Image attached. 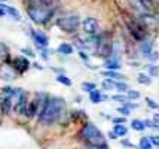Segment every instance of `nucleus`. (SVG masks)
<instances>
[{"label":"nucleus","instance_id":"obj_1","mask_svg":"<svg viewBox=\"0 0 159 149\" xmlns=\"http://www.w3.org/2000/svg\"><path fill=\"white\" fill-rule=\"evenodd\" d=\"M64 109V100L60 97H51L48 100V105L45 107L43 114L39 116V122L43 125H52L55 124L58 118L61 116Z\"/></svg>","mask_w":159,"mask_h":149},{"label":"nucleus","instance_id":"obj_2","mask_svg":"<svg viewBox=\"0 0 159 149\" xmlns=\"http://www.w3.org/2000/svg\"><path fill=\"white\" fill-rule=\"evenodd\" d=\"M79 136H80L82 140H85V142L88 143V146H100V145H104V143H106L104 142L103 133H101L94 124H91V122L83 125L82 130H80V133H79Z\"/></svg>","mask_w":159,"mask_h":149},{"label":"nucleus","instance_id":"obj_3","mask_svg":"<svg viewBox=\"0 0 159 149\" xmlns=\"http://www.w3.org/2000/svg\"><path fill=\"white\" fill-rule=\"evenodd\" d=\"M57 24L58 27L66 31V33H76L77 29H79V24H80V18L79 15L75 14V12H64V14L60 15V18L57 20Z\"/></svg>","mask_w":159,"mask_h":149},{"label":"nucleus","instance_id":"obj_4","mask_svg":"<svg viewBox=\"0 0 159 149\" xmlns=\"http://www.w3.org/2000/svg\"><path fill=\"white\" fill-rule=\"evenodd\" d=\"M27 14L31 18V21L36 22V24H46L51 20V16L54 15V12L43 7L39 3H31L27 7Z\"/></svg>","mask_w":159,"mask_h":149},{"label":"nucleus","instance_id":"obj_5","mask_svg":"<svg viewBox=\"0 0 159 149\" xmlns=\"http://www.w3.org/2000/svg\"><path fill=\"white\" fill-rule=\"evenodd\" d=\"M126 26H128V30H129V33L132 35V37L135 40H140V42L144 40L146 29L139 21H135V20H126Z\"/></svg>","mask_w":159,"mask_h":149},{"label":"nucleus","instance_id":"obj_6","mask_svg":"<svg viewBox=\"0 0 159 149\" xmlns=\"http://www.w3.org/2000/svg\"><path fill=\"white\" fill-rule=\"evenodd\" d=\"M82 29L83 31L86 33V35L89 36H94L98 33V30H100V26H98V21L95 18H92V16H88V18H85L82 21Z\"/></svg>","mask_w":159,"mask_h":149},{"label":"nucleus","instance_id":"obj_7","mask_svg":"<svg viewBox=\"0 0 159 149\" xmlns=\"http://www.w3.org/2000/svg\"><path fill=\"white\" fill-rule=\"evenodd\" d=\"M30 33H31V36H33V39H34L36 45L39 46V48H46L48 46V37H46V35H43V33H40V31H36V30H30Z\"/></svg>","mask_w":159,"mask_h":149},{"label":"nucleus","instance_id":"obj_8","mask_svg":"<svg viewBox=\"0 0 159 149\" xmlns=\"http://www.w3.org/2000/svg\"><path fill=\"white\" fill-rule=\"evenodd\" d=\"M12 67H14L15 70L18 72V73H24V72L27 70L28 67H30V63H28V60L27 58H22V57H16L12 61Z\"/></svg>","mask_w":159,"mask_h":149},{"label":"nucleus","instance_id":"obj_9","mask_svg":"<svg viewBox=\"0 0 159 149\" xmlns=\"http://www.w3.org/2000/svg\"><path fill=\"white\" fill-rule=\"evenodd\" d=\"M152 48H153V42L152 40H147V39H144L143 42L140 43V51H141V54L144 55V57H150V54H152L153 51H152Z\"/></svg>","mask_w":159,"mask_h":149},{"label":"nucleus","instance_id":"obj_10","mask_svg":"<svg viewBox=\"0 0 159 149\" xmlns=\"http://www.w3.org/2000/svg\"><path fill=\"white\" fill-rule=\"evenodd\" d=\"M104 67H106V70L116 72L120 69V63H119V60H116V58H110V60H107V61L104 63Z\"/></svg>","mask_w":159,"mask_h":149},{"label":"nucleus","instance_id":"obj_11","mask_svg":"<svg viewBox=\"0 0 159 149\" xmlns=\"http://www.w3.org/2000/svg\"><path fill=\"white\" fill-rule=\"evenodd\" d=\"M0 7H2V9H5V11H6V14H9L11 16H14L15 20H16V21H20V20H21L20 12H18V11H16L15 7L7 6V5H0Z\"/></svg>","mask_w":159,"mask_h":149},{"label":"nucleus","instance_id":"obj_12","mask_svg":"<svg viewBox=\"0 0 159 149\" xmlns=\"http://www.w3.org/2000/svg\"><path fill=\"white\" fill-rule=\"evenodd\" d=\"M113 131H115V134L118 136V137H124V136H126V133H128V128H126V125H124V124H115Z\"/></svg>","mask_w":159,"mask_h":149},{"label":"nucleus","instance_id":"obj_13","mask_svg":"<svg viewBox=\"0 0 159 149\" xmlns=\"http://www.w3.org/2000/svg\"><path fill=\"white\" fill-rule=\"evenodd\" d=\"M11 106H12L11 95H5V99L2 100V112H3V114H7V112L11 110Z\"/></svg>","mask_w":159,"mask_h":149},{"label":"nucleus","instance_id":"obj_14","mask_svg":"<svg viewBox=\"0 0 159 149\" xmlns=\"http://www.w3.org/2000/svg\"><path fill=\"white\" fill-rule=\"evenodd\" d=\"M58 52L62 54V55H70V54L73 52V46H71L70 43H61V45L58 46Z\"/></svg>","mask_w":159,"mask_h":149},{"label":"nucleus","instance_id":"obj_15","mask_svg":"<svg viewBox=\"0 0 159 149\" xmlns=\"http://www.w3.org/2000/svg\"><path fill=\"white\" fill-rule=\"evenodd\" d=\"M103 75H104V76H107V78H110L111 81H113V79L120 81V79L125 78L124 75H120V73H118V72H113V70H106V72H103Z\"/></svg>","mask_w":159,"mask_h":149},{"label":"nucleus","instance_id":"obj_16","mask_svg":"<svg viewBox=\"0 0 159 149\" xmlns=\"http://www.w3.org/2000/svg\"><path fill=\"white\" fill-rule=\"evenodd\" d=\"M89 100L92 101V103H101V100H103V94L98 91V90H95V91L89 92Z\"/></svg>","mask_w":159,"mask_h":149},{"label":"nucleus","instance_id":"obj_17","mask_svg":"<svg viewBox=\"0 0 159 149\" xmlns=\"http://www.w3.org/2000/svg\"><path fill=\"white\" fill-rule=\"evenodd\" d=\"M131 127L132 130H135V131H143L146 128L144 125V121H140V119H132L131 122Z\"/></svg>","mask_w":159,"mask_h":149},{"label":"nucleus","instance_id":"obj_18","mask_svg":"<svg viewBox=\"0 0 159 149\" xmlns=\"http://www.w3.org/2000/svg\"><path fill=\"white\" fill-rule=\"evenodd\" d=\"M140 149H152V142H150V139L149 137H141L140 139V143H139Z\"/></svg>","mask_w":159,"mask_h":149},{"label":"nucleus","instance_id":"obj_19","mask_svg":"<svg viewBox=\"0 0 159 149\" xmlns=\"http://www.w3.org/2000/svg\"><path fill=\"white\" fill-rule=\"evenodd\" d=\"M137 81H139L140 84H143V85H149L150 82H152V78L149 76V75H144V73H140L139 78H137Z\"/></svg>","mask_w":159,"mask_h":149},{"label":"nucleus","instance_id":"obj_20","mask_svg":"<svg viewBox=\"0 0 159 149\" xmlns=\"http://www.w3.org/2000/svg\"><path fill=\"white\" fill-rule=\"evenodd\" d=\"M115 88H116L119 92H128L129 91L128 85H126L125 82H119V81H115Z\"/></svg>","mask_w":159,"mask_h":149},{"label":"nucleus","instance_id":"obj_21","mask_svg":"<svg viewBox=\"0 0 159 149\" xmlns=\"http://www.w3.org/2000/svg\"><path fill=\"white\" fill-rule=\"evenodd\" d=\"M57 81H58L60 84H62V85H66V86L71 85V81H70L66 75H58V76H57Z\"/></svg>","mask_w":159,"mask_h":149},{"label":"nucleus","instance_id":"obj_22","mask_svg":"<svg viewBox=\"0 0 159 149\" xmlns=\"http://www.w3.org/2000/svg\"><path fill=\"white\" fill-rule=\"evenodd\" d=\"M9 55V51H7V46L5 43L0 42V58H7Z\"/></svg>","mask_w":159,"mask_h":149},{"label":"nucleus","instance_id":"obj_23","mask_svg":"<svg viewBox=\"0 0 159 149\" xmlns=\"http://www.w3.org/2000/svg\"><path fill=\"white\" fill-rule=\"evenodd\" d=\"M82 86H83V90H85V91H88V92L95 91V88H97L95 84H92V82H83Z\"/></svg>","mask_w":159,"mask_h":149},{"label":"nucleus","instance_id":"obj_24","mask_svg":"<svg viewBox=\"0 0 159 149\" xmlns=\"http://www.w3.org/2000/svg\"><path fill=\"white\" fill-rule=\"evenodd\" d=\"M149 75H150V76H158L159 75V67L158 66L150 64V66H149Z\"/></svg>","mask_w":159,"mask_h":149},{"label":"nucleus","instance_id":"obj_25","mask_svg":"<svg viewBox=\"0 0 159 149\" xmlns=\"http://www.w3.org/2000/svg\"><path fill=\"white\" fill-rule=\"evenodd\" d=\"M103 88L106 90H111V88H115V81H111V79H106L103 82Z\"/></svg>","mask_w":159,"mask_h":149},{"label":"nucleus","instance_id":"obj_26","mask_svg":"<svg viewBox=\"0 0 159 149\" xmlns=\"http://www.w3.org/2000/svg\"><path fill=\"white\" fill-rule=\"evenodd\" d=\"M146 103H147V106L150 107V109H159V105L155 101V100H152V99H146Z\"/></svg>","mask_w":159,"mask_h":149},{"label":"nucleus","instance_id":"obj_27","mask_svg":"<svg viewBox=\"0 0 159 149\" xmlns=\"http://www.w3.org/2000/svg\"><path fill=\"white\" fill-rule=\"evenodd\" d=\"M126 94H128V99H139L140 97V92L139 91H132V90H129Z\"/></svg>","mask_w":159,"mask_h":149},{"label":"nucleus","instance_id":"obj_28","mask_svg":"<svg viewBox=\"0 0 159 149\" xmlns=\"http://www.w3.org/2000/svg\"><path fill=\"white\" fill-rule=\"evenodd\" d=\"M113 100H118V101H120L122 105H125V103L128 101V99H126L125 95H113Z\"/></svg>","mask_w":159,"mask_h":149},{"label":"nucleus","instance_id":"obj_29","mask_svg":"<svg viewBox=\"0 0 159 149\" xmlns=\"http://www.w3.org/2000/svg\"><path fill=\"white\" fill-rule=\"evenodd\" d=\"M129 110H131V109H128L126 106H122V107H119V109H118V112H119V114L125 115V116H126V115H129Z\"/></svg>","mask_w":159,"mask_h":149},{"label":"nucleus","instance_id":"obj_30","mask_svg":"<svg viewBox=\"0 0 159 149\" xmlns=\"http://www.w3.org/2000/svg\"><path fill=\"white\" fill-rule=\"evenodd\" d=\"M149 139H150L152 145H155V146H159V136H149Z\"/></svg>","mask_w":159,"mask_h":149},{"label":"nucleus","instance_id":"obj_31","mask_svg":"<svg viewBox=\"0 0 159 149\" xmlns=\"http://www.w3.org/2000/svg\"><path fill=\"white\" fill-rule=\"evenodd\" d=\"M22 52H24V54H25V55H28V57H34V54H33V51L30 49V48H22Z\"/></svg>","mask_w":159,"mask_h":149},{"label":"nucleus","instance_id":"obj_32","mask_svg":"<svg viewBox=\"0 0 159 149\" xmlns=\"http://www.w3.org/2000/svg\"><path fill=\"white\" fill-rule=\"evenodd\" d=\"M86 149H109V146L104 143V145H100V146H86Z\"/></svg>","mask_w":159,"mask_h":149},{"label":"nucleus","instance_id":"obj_33","mask_svg":"<svg viewBox=\"0 0 159 149\" xmlns=\"http://www.w3.org/2000/svg\"><path fill=\"white\" fill-rule=\"evenodd\" d=\"M149 58H150L152 61H156V60L159 58V54H158V52H152V54H150V57H149Z\"/></svg>","mask_w":159,"mask_h":149},{"label":"nucleus","instance_id":"obj_34","mask_svg":"<svg viewBox=\"0 0 159 149\" xmlns=\"http://www.w3.org/2000/svg\"><path fill=\"white\" fill-rule=\"evenodd\" d=\"M113 122H115V124H125V118H115Z\"/></svg>","mask_w":159,"mask_h":149},{"label":"nucleus","instance_id":"obj_35","mask_svg":"<svg viewBox=\"0 0 159 149\" xmlns=\"http://www.w3.org/2000/svg\"><path fill=\"white\" fill-rule=\"evenodd\" d=\"M124 106H126L128 109H135V107H137V105H135V103H128V101H126Z\"/></svg>","mask_w":159,"mask_h":149},{"label":"nucleus","instance_id":"obj_36","mask_svg":"<svg viewBox=\"0 0 159 149\" xmlns=\"http://www.w3.org/2000/svg\"><path fill=\"white\" fill-rule=\"evenodd\" d=\"M144 125H146V127H156V124H153L152 121H149V119L144 121Z\"/></svg>","mask_w":159,"mask_h":149},{"label":"nucleus","instance_id":"obj_37","mask_svg":"<svg viewBox=\"0 0 159 149\" xmlns=\"http://www.w3.org/2000/svg\"><path fill=\"white\" fill-rule=\"evenodd\" d=\"M79 55H80V58H83V60H88V54H86V52H85V51H80V52H79Z\"/></svg>","mask_w":159,"mask_h":149},{"label":"nucleus","instance_id":"obj_38","mask_svg":"<svg viewBox=\"0 0 159 149\" xmlns=\"http://www.w3.org/2000/svg\"><path fill=\"white\" fill-rule=\"evenodd\" d=\"M109 137H110V139H116L118 136L115 134V131H110V133H109Z\"/></svg>","mask_w":159,"mask_h":149},{"label":"nucleus","instance_id":"obj_39","mask_svg":"<svg viewBox=\"0 0 159 149\" xmlns=\"http://www.w3.org/2000/svg\"><path fill=\"white\" fill-rule=\"evenodd\" d=\"M42 57L45 58V60H48V52H46V51H43V52H42Z\"/></svg>","mask_w":159,"mask_h":149},{"label":"nucleus","instance_id":"obj_40","mask_svg":"<svg viewBox=\"0 0 159 149\" xmlns=\"http://www.w3.org/2000/svg\"><path fill=\"white\" fill-rule=\"evenodd\" d=\"M5 15H6V11H5V9H2V7H0V16H5Z\"/></svg>","mask_w":159,"mask_h":149},{"label":"nucleus","instance_id":"obj_41","mask_svg":"<svg viewBox=\"0 0 159 149\" xmlns=\"http://www.w3.org/2000/svg\"><path fill=\"white\" fill-rule=\"evenodd\" d=\"M122 143H124L125 146H129V148H132V145H131V143H129V142H128V140H124V142H122Z\"/></svg>","mask_w":159,"mask_h":149},{"label":"nucleus","instance_id":"obj_42","mask_svg":"<svg viewBox=\"0 0 159 149\" xmlns=\"http://www.w3.org/2000/svg\"><path fill=\"white\" fill-rule=\"evenodd\" d=\"M155 119H156V121H159V114H156V115H155Z\"/></svg>","mask_w":159,"mask_h":149},{"label":"nucleus","instance_id":"obj_43","mask_svg":"<svg viewBox=\"0 0 159 149\" xmlns=\"http://www.w3.org/2000/svg\"><path fill=\"white\" fill-rule=\"evenodd\" d=\"M6 2H7V0H6Z\"/></svg>","mask_w":159,"mask_h":149}]
</instances>
